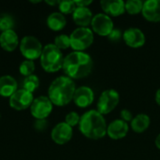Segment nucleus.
Instances as JSON below:
<instances>
[{
    "label": "nucleus",
    "instance_id": "nucleus-9",
    "mask_svg": "<svg viewBox=\"0 0 160 160\" xmlns=\"http://www.w3.org/2000/svg\"><path fill=\"white\" fill-rule=\"evenodd\" d=\"M52 103L48 97L40 96L34 98L30 107L31 114L36 119H46L52 111Z\"/></svg>",
    "mask_w": 160,
    "mask_h": 160
},
{
    "label": "nucleus",
    "instance_id": "nucleus-16",
    "mask_svg": "<svg viewBox=\"0 0 160 160\" xmlns=\"http://www.w3.org/2000/svg\"><path fill=\"white\" fill-rule=\"evenodd\" d=\"M126 2L123 0H102L100 6L105 14L118 17L126 12Z\"/></svg>",
    "mask_w": 160,
    "mask_h": 160
},
{
    "label": "nucleus",
    "instance_id": "nucleus-17",
    "mask_svg": "<svg viewBox=\"0 0 160 160\" xmlns=\"http://www.w3.org/2000/svg\"><path fill=\"white\" fill-rule=\"evenodd\" d=\"M18 45H19V38L13 29L2 32L0 34V46L6 52L14 51Z\"/></svg>",
    "mask_w": 160,
    "mask_h": 160
},
{
    "label": "nucleus",
    "instance_id": "nucleus-10",
    "mask_svg": "<svg viewBox=\"0 0 160 160\" xmlns=\"http://www.w3.org/2000/svg\"><path fill=\"white\" fill-rule=\"evenodd\" d=\"M33 100V94L23 88H21L9 98V105L16 111H22L31 107Z\"/></svg>",
    "mask_w": 160,
    "mask_h": 160
},
{
    "label": "nucleus",
    "instance_id": "nucleus-19",
    "mask_svg": "<svg viewBox=\"0 0 160 160\" xmlns=\"http://www.w3.org/2000/svg\"><path fill=\"white\" fill-rule=\"evenodd\" d=\"M17 90L18 84L13 77L9 75L0 77V96L4 98H10Z\"/></svg>",
    "mask_w": 160,
    "mask_h": 160
},
{
    "label": "nucleus",
    "instance_id": "nucleus-33",
    "mask_svg": "<svg viewBox=\"0 0 160 160\" xmlns=\"http://www.w3.org/2000/svg\"><path fill=\"white\" fill-rule=\"evenodd\" d=\"M156 102L158 103V105L160 106V88L156 93Z\"/></svg>",
    "mask_w": 160,
    "mask_h": 160
},
{
    "label": "nucleus",
    "instance_id": "nucleus-24",
    "mask_svg": "<svg viewBox=\"0 0 160 160\" xmlns=\"http://www.w3.org/2000/svg\"><path fill=\"white\" fill-rule=\"evenodd\" d=\"M58 8H59V12H61L62 14H71L75 11L77 6L75 4V1L63 0L59 2Z\"/></svg>",
    "mask_w": 160,
    "mask_h": 160
},
{
    "label": "nucleus",
    "instance_id": "nucleus-30",
    "mask_svg": "<svg viewBox=\"0 0 160 160\" xmlns=\"http://www.w3.org/2000/svg\"><path fill=\"white\" fill-rule=\"evenodd\" d=\"M108 38H109V39L110 40H112V41H118V40H120L121 39V38H123V33L121 32V30L120 29H118V28H114L112 31V33L108 36Z\"/></svg>",
    "mask_w": 160,
    "mask_h": 160
},
{
    "label": "nucleus",
    "instance_id": "nucleus-11",
    "mask_svg": "<svg viewBox=\"0 0 160 160\" xmlns=\"http://www.w3.org/2000/svg\"><path fill=\"white\" fill-rule=\"evenodd\" d=\"M123 39L125 43L130 48H141L145 44L146 38L144 33L137 27H129L123 33Z\"/></svg>",
    "mask_w": 160,
    "mask_h": 160
},
{
    "label": "nucleus",
    "instance_id": "nucleus-4",
    "mask_svg": "<svg viewBox=\"0 0 160 160\" xmlns=\"http://www.w3.org/2000/svg\"><path fill=\"white\" fill-rule=\"evenodd\" d=\"M64 56L54 44H47L40 55V65L47 72H56L63 68Z\"/></svg>",
    "mask_w": 160,
    "mask_h": 160
},
{
    "label": "nucleus",
    "instance_id": "nucleus-14",
    "mask_svg": "<svg viewBox=\"0 0 160 160\" xmlns=\"http://www.w3.org/2000/svg\"><path fill=\"white\" fill-rule=\"evenodd\" d=\"M128 123L123 121L122 119H116L108 125L107 135L112 140H121L128 135Z\"/></svg>",
    "mask_w": 160,
    "mask_h": 160
},
{
    "label": "nucleus",
    "instance_id": "nucleus-22",
    "mask_svg": "<svg viewBox=\"0 0 160 160\" xmlns=\"http://www.w3.org/2000/svg\"><path fill=\"white\" fill-rule=\"evenodd\" d=\"M39 86V79L37 75H30L28 77H25L22 81V88L30 93L33 94Z\"/></svg>",
    "mask_w": 160,
    "mask_h": 160
},
{
    "label": "nucleus",
    "instance_id": "nucleus-1",
    "mask_svg": "<svg viewBox=\"0 0 160 160\" xmlns=\"http://www.w3.org/2000/svg\"><path fill=\"white\" fill-rule=\"evenodd\" d=\"M92 57L83 52H72L64 58L63 70L67 77L79 80L87 77L93 69Z\"/></svg>",
    "mask_w": 160,
    "mask_h": 160
},
{
    "label": "nucleus",
    "instance_id": "nucleus-25",
    "mask_svg": "<svg viewBox=\"0 0 160 160\" xmlns=\"http://www.w3.org/2000/svg\"><path fill=\"white\" fill-rule=\"evenodd\" d=\"M19 71L24 77H28L30 75H33V72L35 71V63H34V61L24 60L23 62H22L20 67H19Z\"/></svg>",
    "mask_w": 160,
    "mask_h": 160
},
{
    "label": "nucleus",
    "instance_id": "nucleus-8",
    "mask_svg": "<svg viewBox=\"0 0 160 160\" xmlns=\"http://www.w3.org/2000/svg\"><path fill=\"white\" fill-rule=\"evenodd\" d=\"M91 27L93 32L102 37H108L114 29L112 18L105 13L96 14L92 19Z\"/></svg>",
    "mask_w": 160,
    "mask_h": 160
},
{
    "label": "nucleus",
    "instance_id": "nucleus-18",
    "mask_svg": "<svg viewBox=\"0 0 160 160\" xmlns=\"http://www.w3.org/2000/svg\"><path fill=\"white\" fill-rule=\"evenodd\" d=\"M93 17V13L89 8L77 7L75 11L72 13L74 22L80 27H87L89 24H91Z\"/></svg>",
    "mask_w": 160,
    "mask_h": 160
},
{
    "label": "nucleus",
    "instance_id": "nucleus-31",
    "mask_svg": "<svg viewBox=\"0 0 160 160\" xmlns=\"http://www.w3.org/2000/svg\"><path fill=\"white\" fill-rule=\"evenodd\" d=\"M120 116H121L120 119H122L123 121H125V122H127V123H128V122L131 123V121H132V119H133L132 112H131L129 110H128V109L122 110L121 112H120Z\"/></svg>",
    "mask_w": 160,
    "mask_h": 160
},
{
    "label": "nucleus",
    "instance_id": "nucleus-3",
    "mask_svg": "<svg viewBox=\"0 0 160 160\" xmlns=\"http://www.w3.org/2000/svg\"><path fill=\"white\" fill-rule=\"evenodd\" d=\"M75 91L76 85L73 80L67 76H60L50 84L48 98L53 105L62 107L73 100Z\"/></svg>",
    "mask_w": 160,
    "mask_h": 160
},
{
    "label": "nucleus",
    "instance_id": "nucleus-26",
    "mask_svg": "<svg viewBox=\"0 0 160 160\" xmlns=\"http://www.w3.org/2000/svg\"><path fill=\"white\" fill-rule=\"evenodd\" d=\"M14 26V20L8 14H2L0 15V30L2 32L12 30Z\"/></svg>",
    "mask_w": 160,
    "mask_h": 160
},
{
    "label": "nucleus",
    "instance_id": "nucleus-13",
    "mask_svg": "<svg viewBox=\"0 0 160 160\" xmlns=\"http://www.w3.org/2000/svg\"><path fill=\"white\" fill-rule=\"evenodd\" d=\"M95 94L93 90L88 86H81L76 88L73 101L75 105L79 108H87L94 101Z\"/></svg>",
    "mask_w": 160,
    "mask_h": 160
},
{
    "label": "nucleus",
    "instance_id": "nucleus-32",
    "mask_svg": "<svg viewBox=\"0 0 160 160\" xmlns=\"http://www.w3.org/2000/svg\"><path fill=\"white\" fill-rule=\"evenodd\" d=\"M92 3H93V1H91V0H75L76 6L80 7V8H87Z\"/></svg>",
    "mask_w": 160,
    "mask_h": 160
},
{
    "label": "nucleus",
    "instance_id": "nucleus-2",
    "mask_svg": "<svg viewBox=\"0 0 160 160\" xmlns=\"http://www.w3.org/2000/svg\"><path fill=\"white\" fill-rule=\"evenodd\" d=\"M107 128L108 126L104 116L97 110H90L81 116L79 129L88 139H102L107 135Z\"/></svg>",
    "mask_w": 160,
    "mask_h": 160
},
{
    "label": "nucleus",
    "instance_id": "nucleus-12",
    "mask_svg": "<svg viewBox=\"0 0 160 160\" xmlns=\"http://www.w3.org/2000/svg\"><path fill=\"white\" fill-rule=\"evenodd\" d=\"M73 135V129L71 127H69L67 123L62 122L57 124L52 130L51 137L52 140L59 145H63L68 143L71 139Z\"/></svg>",
    "mask_w": 160,
    "mask_h": 160
},
{
    "label": "nucleus",
    "instance_id": "nucleus-20",
    "mask_svg": "<svg viewBox=\"0 0 160 160\" xmlns=\"http://www.w3.org/2000/svg\"><path fill=\"white\" fill-rule=\"evenodd\" d=\"M150 124H151L150 117L145 113H140L136 115L135 117H133L130 123V127L134 132L142 133L148 129V128L150 127Z\"/></svg>",
    "mask_w": 160,
    "mask_h": 160
},
{
    "label": "nucleus",
    "instance_id": "nucleus-6",
    "mask_svg": "<svg viewBox=\"0 0 160 160\" xmlns=\"http://www.w3.org/2000/svg\"><path fill=\"white\" fill-rule=\"evenodd\" d=\"M120 101V95L114 89H107L103 91L97 104V111L102 115L112 112Z\"/></svg>",
    "mask_w": 160,
    "mask_h": 160
},
{
    "label": "nucleus",
    "instance_id": "nucleus-21",
    "mask_svg": "<svg viewBox=\"0 0 160 160\" xmlns=\"http://www.w3.org/2000/svg\"><path fill=\"white\" fill-rule=\"evenodd\" d=\"M47 24L50 29L53 31H60L65 28L67 24V19L61 12H52L47 18Z\"/></svg>",
    "mask_w": 160,
    "mask_h": 160
},
{
    "label": "nucleus",
    "instance_id": "nucleus-7",
    "mask_svg": "<svg viewBox=\"0 0 160 160\" xmlns=\"http://www.w3.org/2000/svg\"><path fill=\"white\" fill-rule=\"evenodd\" d=\"M42 50L40 41L33 36H25L20 42V51L26 60L33 61L40 58Z\"/></svg>",
    "mask_w": 160,
    "mask_h": 160
},
{
    "label": "nucleus",
    "instance_id": "nucleus-5",
    "mask_svg": "<svg viewBox=\"0 0 160 160\" xmlns=\"http://www.w3.org/2000/svg\"><path fill=\"white\" fill-rule=\"evenodd\" d=\"M70 47L75 52H83L94 42V33L88 27H78L69 36Z\"/></svg>",
    "mask_w": 160,
    "mask_h": 160
},
{
    "label": "nucleus",
    "instance_id": "nucleus-23",
    "mask_svg": "<svg viewBox=\"0 0 160 160\" xmlns=\"http://www.w3.org/2000/svg\"><path fill=\"white\" fill-rule=\"evenodd\" d=\"M126 11L130 15H136L142 11L143 2L141 0H128L125 4Z\"/></svg>",
    "mask_w": 160,
    "mask_h": 160
},
{
    "label": "nucleus",
    "instance_id": "nucleus-35",
    "mask_svg": "<svg viewBox=\"0 0 160 160\" xmlns=\"http://www.w3.org/2000/svg\"><path fill=\"white\" fill-rule=\"evenodd\" d=\"M45 2H46L47 4L51 5V6H55V5H59V2H60V1H55V0H54V1H49V0H46Z\"/></svg>",
    "mask_w": 160,
    "mask_h": 160
},
{
    "label": "nucleus",
    "instance_id": "nucleus-27",
    "mask_svg": "<svg viewBox=\"0 0 160 160\" xmlns=\"http://www.w3.org/2000/svg\"><path fill=\"white\" fill-rule=\"evenodd\" d=\"M59 50H67L70 47V38L68 35L62 34L55 38L53 43Z\"/></svg>",
    "mask_w": 160,
    "mask_h": 160
},
{
    "label": "nucleus",
    "instance_id": "nucleus-28",
    "mask_svg": "<svg viewBox=\"0 0 160 160\" xmlns=\"http://www.w3.org/2000/svg\"><path fill=\"white\" fill-rule=\"evenodd\" d=\"M80 120H81V116L76 112H70L65 117V123H67L71 128L79 125Z\"/></svg>",
    "mask_w": 160,
    "mask_h": 160
},
{
    "label": "nucleus",
    "instance_id": "nucleus-29",
    "mask_svg": "<svg viewBox=\"0 0 160 160\" xmlns=\"http://www.w3.org/2000/svg\"><path fill=\"white\" fill-rule=\"evenodd\" d=\"M48 122L46 119H37L34 123V128L38 131H43L47 128Z\"/></svg>",
    "mask_w": 160,
    "mask_h": 160
},
{
    "label": "nucleus",
    "instance_id": "nucleus-15",
    "mask_svg": "<svg viewBox=\"0 0 160 160\" xmlns=\"http://www.w3.org/2000/svg\"><path fill=\"white\" fill-rule=\"evenodd\" d=\"M142 14L148 22H160V0H147L143 2Z\"/></svg>",
    "mask_w": 160,
    "mask_h": 160
},
{
    "label": "nucleus",
    "instance_id": "nucleus-34",
    "mask_svg": "<svg viewBox=\"0 0 160 160\" xmlns=\"http://www.w3.org/2000/svg\"><path fill=\"white\" fill-rule=\"evenodd\" d=\"M155 143H156V146H157V148L160 150V133L158 134V137L156 138Z\"/></svg>",
    "mask_w": 160,
    "mask_h": 160
}]
</instances>
